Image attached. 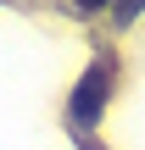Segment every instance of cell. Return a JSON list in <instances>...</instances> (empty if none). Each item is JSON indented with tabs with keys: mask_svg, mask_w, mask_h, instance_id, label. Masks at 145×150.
I'll return each mask as SVG.
<instances>
[{
	"mask_svg": "<svg viewBox=\"0 0 145 150\" xmlns=\"http://www.w3.org/2000/svg\"><path fill=\"white\" fill-rule=\"evenodd\" d=\"M112 95V61H95L78 83H73V100H67V122L73 128H95L101 122V106Z\"/></svg>",
	"mask_w": 145,
	"mask_h": 150,
	"instance_id": "cell-1",
	"label": "cell"
}]
</instances>
